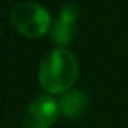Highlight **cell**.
Returning <instances> with one entry per match:
<instances>
[{"instance_id":"cell-4","label":"cell","mask_w":128,"mask_h":128,"mask_svg":"<svg viewBox=\"0 0 128 128\" xmlns=\"http://www.w3.org/2000/svg\"><path fill=\"white\" fill-rule=\"evenodd\" d=\"M80 15V8L76 3H70L62 8L57 20L51 26V39L59 45L66 48L76 35V21Z\"/></svg>"},{"instance_id":"cell-6","label":"cell","mask_w":128,"mask_h":128,"mask_svg":"<svg viewBox=\"0 0 128 128\" xmlns=\"http://www.w3.org/2000/svg\"><path fill=\"white\" fill-rule=\"evenodd\" d=\"M0 36H2V30H0Z\"/></svg>"},{"instance_id":"cell-1","label":"cell","mask_w":128,"mask_h":128,"mask_svg":"<svg viewBox=\"0 0 128 128\" xmlns=\"http://www.w3.org/2000/svg\"><path fill=\"white\" fill-rule=\"evenodd\" d=\"M39 84L50 94H65L78 77V60L68 48H54L39 65Z\"/></svg>"},{"instance_id":"cell-5","label":"cell","mask_w":128,"mask_h":128,"mask_svg":"<svg viewBox=\"0 0 128 128\" xmlns=\"http://www.w3.org/2000/svg\"><path fill=\"white\" fill-rule=\"evenodd\" d=\"M88 107V95L82 89H70L62 95L59 101L60 114L68 119L80 118Z\"/></svg>"},{"instance_id":"cell-3","label":"cell","mask_w":128,"mask_h":128,"mask_svg":"<svg viewBox=\"0 0 128 128\" xmlns=\"http://www.w3.org/2000/svg\"><path fill=\"white\" fill-rule=\"evenodd\" d=\"M60 114L59 101L48 95H41L26 108L23 122L26 128H50Z\"/></svg>"},{"instance_id":"cell-2","label":"cell","mask_w":128,"mask_h":128,"mask_svg":"<svg viewBox=\"0 0 128 128\" xmlns=\"http://www.w3.org/2000/svg\"><path fill=\"white\" fill-rule=\"evenodd\" d=\"M11 23L26 38H41L53 26L50 12L35 2L17 3L11 12Z\"/></svg>"}]
</instances>
